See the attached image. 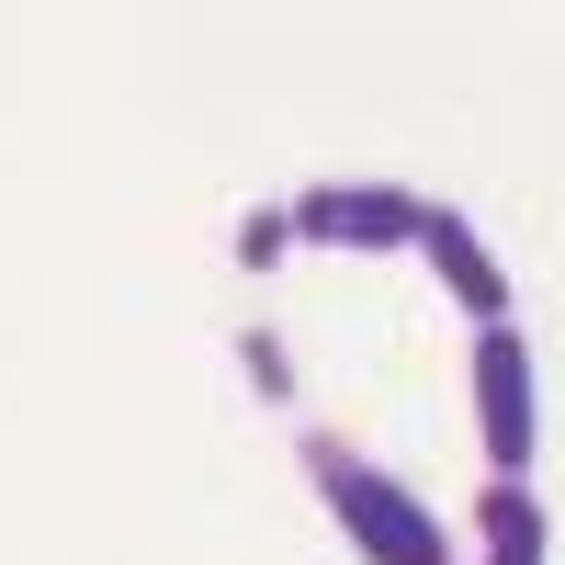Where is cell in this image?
Returning a JSON list of instances; mask_svg holds the SVG:
<instances>
[{"instance_id":"cell-1","label":"cell","mask_w":565,"mask_h":565,"mask_svg":"<svg viewBox=\"0 0 565 565\" xmlns=\"http://www.w3.org/2000/svg\"><path fill=\"white\" fill-rule=\"evenodd\" d=\"M306 476H317V498H328V521L351 532V554L362 565H452V532L418 509L385 463H362L340 430H306Z\"/></svg>"},{"instance_id":"cell-2","label":"cell","mask_w":565,"mask_h":565,"mask_svg":"<svg viewBox=\"0 0 565 565\" xmlns=\"http://www.w3.org/2000/svg\"><path fill=\"white\" fill-rule=\"evenodd\" d=\"M476 441H487V476L532 487L543 396H532V340H521V328H476Z\"/></svg>"},{"instance_id":"cell-3","label":"cell","mask_w":565,"mask_h":565,"mask_svg":"<svg viewBox=\"0 0 565 565\" xmlns=\"http://www.w3.org/2000/svg\"><path fill=\"white\" fill-rule=\"evenodd\" d=\"M282 215L317 249H418V193H396V181H317Z\"/></svg>"},{"instance_id":"cell-4","label":"cell","mask_w":565,"mask_h":565,"mask_svg":"<svg viewBox=\"0 0 565 565\" xmlns=\"http://www.w3.org/2000/svg\"><path fill=\"white\" fill-rule=\"evenodd\" d=\"M418 260L452 282V306L476 317V328H509V271L487 260V238H476L452 204H418Z\"/></svg>"},{"instance_id":"cell-5","label":"cell","mask_w":565,"mask_h":565,"mask_svg":"<svg viewBox=\"0 0 565 565\" xmlns=\"http://www.w3.org/2000/svg\"><path fill=\"white\" fill-rule=\"evenodd\" d=\"M476 543H487V565H543V498L509 487V476H487V498H476Z\"/></svg>"},{"instance_id":"cell-6","label":"cell","mask_w":565,"mask_h":565,"mask_svg":"<svg viewBox=\"0 0 565 565\" xmlns=\"http://www.w3.org/2000/svg\"><path fill=\"white\" fill-rule=\"evenodd\" d=\"M282 249H295V215H249V226H238V260H249V271H271Z\"/></svg>"}]
</instances>
